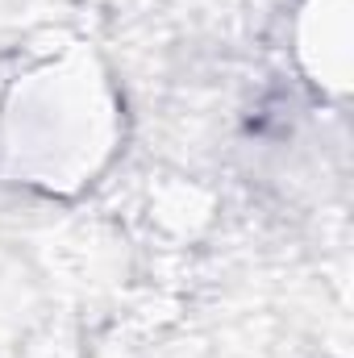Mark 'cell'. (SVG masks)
I'll use <instances>...</instances> for the list:
<instances>
[{"label": "cell", "mask_w": 354, "mask_h": 358, "mask_svg": "<svg viewBox=\"0 0 354 358\" xmlns=\"http://www.w3.org/2000/svg\"><path fill=\"white\" fill-rule=\"evenodd\" d=\"M113 138V108L104 84L84 67L38 71L8 113V150L38 179L88 176Z\"/></svg>", "instance_id": "1"}, {"label": "cell", "mask_w": 354, "mask_h": 358, "mask_svg": "<svg viewBox=\"0 0 354 358\" xmlns=\"http://www.w3.org/2000/svg\"><path fill=\"white\" fill-rule=\"evenodd\" d=\"M346 0H313L304 25H317V38L304 42V55H317V84L325 88H346V71H351V25H346Z\"/></svg>", "instance_id": "2"}]
</instances>
